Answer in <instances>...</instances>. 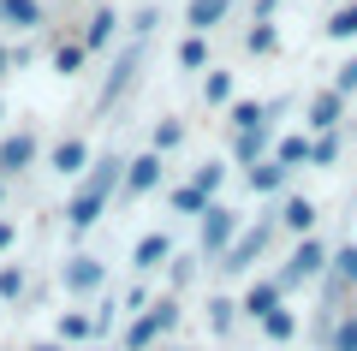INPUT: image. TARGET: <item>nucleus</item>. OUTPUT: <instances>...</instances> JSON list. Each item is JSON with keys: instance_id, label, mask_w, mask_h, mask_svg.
<instances>
[{"instance_id": "obj_1", "label": "nucleus", "mask_w": 357, "mask_h": 351, "mask_svg": "<svg viewBox=\"0 0 357 351\" xmlns=\"http://www.w3.org/2000/svg\"><path fill=\"white\" fill-rule=\"evenodd\" d=\"M328 262H333V256H328V244H321V239H298V251L286 256V268H280L274 280H280V286L292 292V286H304V280H316Z\"/></svg>"}, {"instance_id": "obj_2", "label": "nucleus", "mask_w": 357, "mask_h": 351, "mask_svg": "<svg viewBox=\"0 0 357 351\" xmlns=\"http://www.w3.org/2000/svg\"><path fill=\"white\" fill-rule=\"evenodd\" d=\"M114 179H119V161H102V173H96V185H89L84 197H77L72 209H66V214H72V232H89V226L102 221V202H107V185H114Z\"/></svg>"}, {"instance_id": "obj_3", "label": "nucleus", "mask_w": 357, "mask_h": 351, "mask_svg": "<svg viewBox=\"0 0 357 351\" xmlns=\"http://www.w3.org/2000/svg\"><path fill=\"white\" fill-rule=\"evenodd\" d=\"M268 239H274V221H256L250 232H238V244H232V251L220 256V268H227V274H244V268H250L256 256L268 251Z\"/></svg>"}, {"instance_id": "obj_4", "label": "nucleus", "mask_w": 357, "mask_h": 351, "mask_svg": "<svg viewBox=\"0 0 357 351\" xmlns=\"http://www.w3.org/2000/svg\"><path fill=\"white\" fill-rule=\"evenodd\" d=\"M232 244H238V214L215 202V209L203 214V256H227Z\"/></svg>"}, {"instance_id": "obj_5", "label": "nucleus", "mask_w": 357, "mask_h": 351, "mask_svg": "<svg viewBox=\"0 0 357 351\" xmlns=\"http://www.w3.org/2000/svg\"><path fill=\"white\" fill-rule=\"evenodd\" d=\"M340 119H345V96H340V89H321V96L310 101V119H304V126L328 137V131H340Z\"/></svg>"}, {"instance_id": "obj_6", "label": "nucleus", "mask_w": 357, "mask_h": 351, "mask_svg": "<svg viewBox=\"0 0 357 351\" xmlns=\"http://www.w3.org/2000/svg\"><path fill=\"white\" fill-rule=\"evenodd\" d=\"M227 13H232V0H191L185 6V24H191V36H208Z\"/></svg>"}, {"instance_id": "obj_7", "label": "nucleus", "mask_w": 357, "mask_h": 351, "mask_svg": "<svg viewBox=\"0 0 357 351\" xmlns=\"http://www.w3.org/2000/svg\"><path fill=\"white\" fill-rule=\"evenodd\" d=\"M280 298H286V286H280V280H256V286L244 292V310H250L256 322H262V315H274V310H280Z\"/></svg>"}, {"instance_id": "obj_8", "label": "nucleus", "mask_w": 357, "mask_h": 351, "mask_svg": "<svg viewBox=\"0 0 357 351\" xmlns=\"http://www.w3.org/2000/svg\"><path fill=\"white\" fill-rule=\"evenodd\" d=\"M280 226H286V232H298V239H310V226H316V202H310V197H286L280 202Z\"/></svg>"}, {"instance_id": "obj_9", "label": "nucleus", "mask_w": 357, "mask_h": 351, "mask_svg": "<svg viewBox=\"0 0 357 351\" xmlns=\"http://www.w3.org/2000/svg\"><path fill=\"white\" fill-rule=\"evenodd\" d=\"M155 185H161V155H137L126 173V191H155Z\"/></svg>"}, {"instance_id": "obj_10", "label": "nucleus", "mask_w": 357, "mask_h": 351, "mask_svg": "<svg viewBox=\"0 0 357 351\" xmlns=\"http://www.w3.org/2000/svg\"><path fill=\"white\" fill-rule=\"evenodd\" d=\"M310 149H316V137H280L274 143V161L292 173V167H310Z\"/></svg>"}, {"instance_id": "obj_11", "label": "nucleus", "mask_w": 357, "mask_h": 351, "mask_svg": "<svg viewBox=\"0 0 357 351\" xmlns=\"http://www.w3.org/2000/svg\"><path fill=\"white\" fill-rule=\"evenodd\" d=\"M280 185H286V167H280V161H256V167H250V191H262V197H274Z\"/></svg>"}, {"instance_id": "obj_12", "label": "nucleus", "mask_w": 357, "mask_h": 351, "mask_svg": "<svg viewBox=\"0 0 357 351\" xmlns=\"http://www.w3.org/2000/svg\"><path fill=\"white\" fill-rule=\"evenodd\" d=\"M328 351H357V310L333 315V334H328Z\"/></svg>"}, {"instance_id": "obj_13", "label": "nucleus", "mask_w": 357, "mask_h": 351, "mask_svg": "<svg viewBox=\"0 0 357 351\" xmlns=\"http://www.w3.org/2000/svg\"><path fill=\"white\" fill-rule=\"evenodd\" d=\"M66 286H72V292H96V286H102V262H84V256H77V262L66 268Z\"/></svg>"}, {"instance_id": "obj_14", "label": "nucleus", "mask_w": 357, "mask_h": 351, "mask_svg": "<svg viewBox=\"0 0 357 351\" xmlns=\"http://www.w3.org/2000/svg\"><path fill=\"white\" fill-rule=\"evenodd\" d=\"M30 155H36V137H13L6 149H0V173H18V167H30Z\"/></svg>"}, {"instance_id": "obj_15", "label": "nucleus", "mask_w": 357, "mask_h": 351, "mask_svg": "<svg viewBox=\"0 0 357 351\" xmlns=\"http://www.w3.org/2000/svg\"><path fill=\"white\" fill-rule=\"evenodd\" d=\"M84 161H89V149L77 137H66L60 149H54V167H60V173H84Z\"/></svg>"}, {"instance_id": "obj_16", "label": "nucleus", "mask_w": 357, "mask_h": 351, "mask_svg": "<svg viewBox=\"0 0 357 351\" xmlns=\"http://www.w3.org/2000/svg\"><path fill=\"white\" fill-rule=\"evenodd\" d=\"M173 209H178V214H208L215 202H208L203 185H185V191H173Z\"/></svg>"}, {"instance_id": "obj_17", "label": "nucleus", "mask_w": 357, "mask_h": 351, "mask_svg": "<svg viewBox=\"0 0 357 351\" xmlns=\"http://www.w3.org/2000/svg\"><path fill=\"white\" fill-rule=\"evenodd\" d=\"M173 256V244H167V232H149V239L137 244V268H155V262H167Z\"/></svg>"}, {"instance_id": "obj_18", "label": "nucleus", "mask_w": 357, "mask_h": 351, "mask_svg": "<svg viewBox=\"0 0 357 351\" xmlns=\"http://www.w3.org/2000/svg\"><path fill=\"white\" fill-rule=\"evenodd\" d=\"M328 274H333V280H345V286H357V244H340V251H333Z\"/></svg>"}, {"instance_id": "obj_19", "label": "nucleus", "mask_w": 357, "mask_h": 351, "mask_svg": "<svg viewBox=\"0 0 357 351\" xmlns=\"http://www.w3.org/2000/svg\"><path fill=\"white\" fill-rule=\"evenodd\" d=\"M328 36H333V42H357V0H351V6H340V13L328 18Z\"/></svg>"}, {"instance_id": "obj_20", "label": "nucleus", "mask_w": 357, "mask_h": 351, "mask_svg": "<svg viewBox=\"0 0 357 351\" xmlns=\"http://www.w3.org/2000/svg\"><path fill=\"white\" fill-rule=\"evenodd\" d=\"M178 66H185V72H203V66H208V42L203 36H185V42H178Z\"/></svg>"}, {"instance_id": "obj_21", "label": "nucleus", "mask_w": 357, "mask_h": 351, "mask_svg": "<svg viewBox=\"0 0 357 351\" xmlns=\"http://www.w3.org/2000/svg\"><path fill=\"white\" fill-rule=\"evenodd\" d=\"M262 334H268V339H292V334H298V315L280 304L274 315H262Z\"/></svg>"}, {"instance_id": "obj_22", "label": "nucleus", "mask_w": 357, "mask_h": 351, "mask_svg": "<svg viewBox=\"0 0 357 351\" xmlns=\"http://www.w3.org/2000/svg\"><path fill=\"white\" fill-rule=\"evenodd\" d=\"M262 149H268V126L262 131H238V161L256 167V161H262Z\"/></svg>"}, {"instance_id": "obj_23", "label": "nucleus", "mask_w": 357, "mask_h": 351, "mask_svg": "<svg viewBox=\"0 0 357 351\" xmlns=\"http://www.w3.org/2000/svg\"><path fill=\"white\" fill-rule=\"evenodd\" d=\"M0 18L6 24H36V0H0Z\"/></svg>"}, {"instance_id": "obj_24", "label": "nucleus", "mask_w": 357, "mask_h": 351, "mask_svg": "<svg viewBox=\"0 0 357 351\" xmlns=\"http://www.w3.org/2000/svg\"><path fill=\"white\" fill-rule=\"evenodd\" d=\"M244 42H250V54H274V48H280V30H274V24H256Z\"/></svg>"}, {"instance_id": "obj_25", "label": "nucleus", "mask_w": 357, "mask_h": 351, "mask_svg": "<svg viewBox=\"0 0 357 351\" xmlns=\"http://www.w3.org/2000/svg\"><path fill=\"white\" fill-rule=\"evenodd\" d=\"M333 161H340V137L328 131V137H316V149H310V167H333Z\"/></svg>"}, {"instance_id": "obj_26", "label": "nucleus", "mask_w": 357, "mask_h": 351, "mask_svg": "<svg viewBox=\"0 0 357 351\" xmlns=\"http://www.w3.org/2000/svg\"><path fill=\"white\" fill-rule=\"evenodd\" d=\"M178 143H185V126H178V119L155 126V155H161V149H178Z\"/></svg>"}, {"instance_id": "obj_27", "label": "nucleus", "mask_w": 357, "mask_h": 351, "mask_svg": "<svg viewBox=\"0 0 357 351\" xmlns=\"http://www.w3.org/2000/svg\"><path fill=\"white\" fill-rule=\"evenodd\" d=\"M203 96L215 101V107H220V101H232V77H227V72H208V84H203Z\"/></svg>"}, {"instance_id": "obj_28", "label": "nucleus", "mask_w": 357, "mask_h": 351, "mask_svg": "<svg viewBox=\"0 0 357 351\" xmlns=\"http://www.w3.org/2000/svg\"><path fill=\"white\" fill-rule=\"evenodd\" d=\"M107 36H114V13H96V24H89V36H84V42H89V48H102Z\"/></svg>"}, {"instance_id": "obj_29", "label": "nucleus", "mask_w": 357, "mask_h": 351, "mask_svg": "<svg viewBox=\"0 0 357 351\" xmlns=\"http://www.w3.org/2000/svg\"><path fill=\"white\" fill-rule=\"evenodd\" d=\"M333 89H340V96H357V60H345L340 72H333Z\"/></svg>"}, {"instance_id": "obj_30", "label": "nucleus", "mask_w": 357, "mask_h": 351, "mask_svg": "<svg viewBox=\"0 0 357 351\" xmlns=\"http://www.w3.org/2000/svg\"><path fill=\"white\" fill-rule=\"evenodd\" d=\"M208 310H215V315H208V322H215V334H227V327H232V304H227V298H215Z\"/></svg>"}, {"instance_id": "obj_31", "label": "nucleus", "mask_w": 357, "mask_h": 351, "mask_svg": "<svg viewBox=\"0 0 357 351\" xmlns=\"http://www.w3.org/2000/svg\"><path fill=\"white\" fill-rule=\"evenodd\" d=\"M54 66H60V72H66V77H72V72H77V66H84V48H60V54H54Z\"/></svg>"}, {"instance_id": "obj_32", "label": "nucleus", "mask_w": 357, "mask_h": 351, "mask_svg": "<svg viewBox=\"0 0 357 351\" xmlns=\"http://www.w3.org/2000/svg\"><path fill=\"white\" fill-rule=\"evenodd\" d=\"M18 286H24V274H18V268H6V274H0V298H18Z\"/></svg>"}, {"instance_id": "obj_33", "label": "nucleus", "mask_w": 357, "mask_h": 351, "mask_svg": "<svg viewBox=\"0 0 357 351\" xmlns=\"http://www.w3.org/2000/svg\"><path fill=\"white\" fill-rule=\"evenodd\" d=\"M60 334H66V339H84V334H89V322H84V315H66Z\"/></svg>"}, {"instance_id": "obj_34", "label": "nucleus", "mask_w": 357, "mask_h": 351, "mask_svg": "<svg viewBox=\"0 0 357 351\" xmlns=\"http://www.w3.org/2000/svg\"><path fill=\"white\" fill-rule=\"evenodd\" d=\"M0 244H13V226H6V221H0Z\"/></svg>"}, {"instance_id": "obj_35", "label": "nucleus", "mask_w": 357, "mask_h": 351, "mask_svg": "<svg viewBox=\"0 0 357 351\" xmlns=\"http://www.w3.org/2000/svg\"><path fill=\"white\" fill-rule=\"evenodd\" d=\"M0 66H6V48H0Z\"/></svg>"}]
</instances>
